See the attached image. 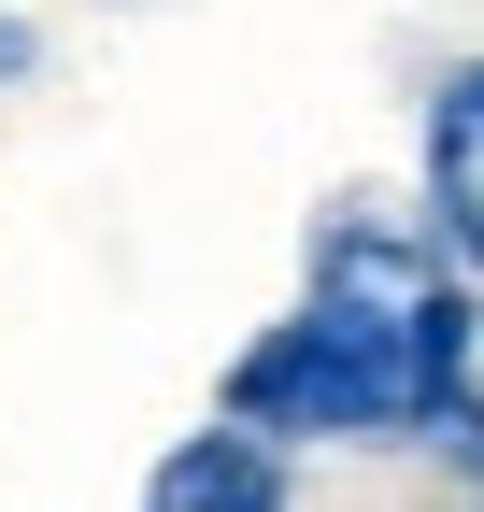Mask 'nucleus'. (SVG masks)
<instances>
[{
	"label": "nucleus",
	"instance_id": "4",
	"mask_svg": "<svg viewBox=\"0 0 484 512\" xmlns=\"http://www.w3.org/2000/svg\"><path fill=\"white\" fill-rule=\"evenodd\" d=\"M15 57H29V43H15V15H0V72H15Z\"/></svg>",
	"mask_w": 484,
	"mask_h": 512
},
{
	"label": "nucleus",
	"instance_id": "2",
	"mask_svg": "<svg viewBox=\"0 0 484 512\" xmlns=\"http://www.w3.org/2000/svg\"><path fill=\"white\" fill-rule=\"evenodd\" d=\"M428 185H442L456 256L484 271V57H470V72H442V100H428Z\"/></svg>",
	"mask_w": 484,
	"mask_h": 512
},
{
	"label": "nucleus",
	"instance_id": "3",
	"mask_svg": "<svg viewBox=\"0 0 484 512\" xmlns=\"http://www.w3.org/2000/svg\"><path fill=\"white\" fill-rule=\"evenodd\" d=\"M143 512H285V484H271V456H257V427H214V441H186V456L157 470Z\"/></svg>",
	"mask_w": 484,
	"mask_h": 512
},
{
	"label": "nucleus",
	"instance_id": "1",
	"mask_svg": "<svg viewBox=\"0 0 484 512\" xmlns=\"http://www.w3.org/2000/svg\"><path fill=\"white\" fill-rule=\"evenodd\" d=\"M314 328L385 384V413L399 427H428L456 413V384H470V285L442 271V242L428 228H399V214H342L314 242Z\"/></svg>",
	"mask_w": 484,
	"mask_h": 512
}]
</instances>
